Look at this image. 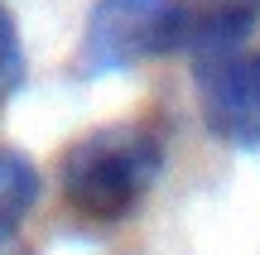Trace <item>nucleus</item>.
Masks as SVG:
<instances>
[{
	"mask_svg": "<svg viewBox=\"0 0 260 255\" xmlns=\"http://www.w3.org/2000/svg\"><path fill=\"white\" fill-rule=\"evenodd\" d=\"M193 19L178 0H96L87 10L82 44H77V77H111L164 58L188 44Z\"/></svg>",
	"mask_w": 260,
	"mask_h": 255,
	"instance_id": "2",
	"label": "nucleus"
},
{
	"mask_svg": "<svg viewBox=\"0 0 260 255\" xmlns=\"http://www.w3.org/2000/svg\"><path fill=\"white\" fill-rule=\"evenodd\" d=\"M193 87L203 121L217 140L236 150L260 144V53L236 48H207L193 63Z\"/></svg>",
	"mask_w": 260,
	"mask_h": 255,
	"instance_id": "3",
	"label": "nucleus"
},
{
	"mask_svg": "<svg viewBox=\"0 0 260 255\" xmlns=\"http://www.w3.org/2000/svg\"><path fill=\"white\" fill-rule=\"evenodd\" d=\"M164 173V140L140 121H116L77 135L58 159V188L73 217L92 227L125 222Z\"/></svg>",
	"mask_w": 260,
	"mask_h": 255,
	"instance_id": "1",
	"label": "nucleus"
},
{
	"mask_svg": "<svg viewBox=\"0 0 260 255\" xmlns=\"http://www.w3.org/2000/svg\"><path fill=\"white\" fill-rule=\"evenodd\" d=\"M39 169L34 159H24L19 150H5L0 144V246L19 231V222L34 212L39 202Z\"/></svg>",
	"mask_w": 260,
	"mask_h": 255,
	"instance_id": "4",
	"label": "nucleus"
},
{
	"mask_svg": "<svg viewBox=\"0 0 260 255\" xmlns=\"http://www.w3.org/2000/svg\"><path fill=\"white\" fill-rule=\"evenodd\" d=\"M24 87V44H19L15 15L0 5V106Z\"/></svg>",
	"mask_w": 260,
	"mask_h": 255,
	"instance_id": "5",
	"label": "nucleus"
}]
</instances>
